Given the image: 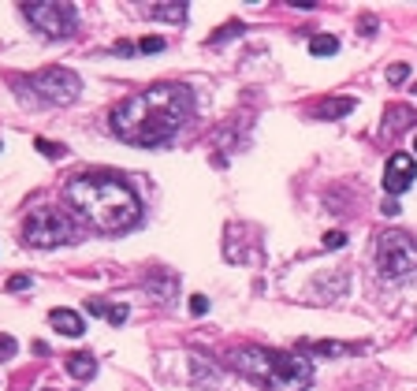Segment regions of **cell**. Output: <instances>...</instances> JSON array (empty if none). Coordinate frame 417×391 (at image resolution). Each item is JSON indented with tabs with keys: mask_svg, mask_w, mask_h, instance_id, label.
Wrapping results in <instances>:
<instances>
[{
	"mask_svg": "<svg viewBox=\"0 0 417 391\" xmlns=\"http://www.w3.org/2000/svg\"><path fill=\"white\" fill-rule=\"evenodd\" d=\"M194 116V94L179 82H156L112 108V135L130 146H161Z\"/></svg>",
	"mask_w": 417,
	"mask_h": 391,
	"instance_id": "obj_1",
	"label": "cell"
},
{
	"mask_svg": "<svg viewBox=\"0 0 417 391\" xmlns=\"http://www.w3.org/2000/svg\"><path fill=\"white\" fill-rule=\"evenodd\" d=\"M63 201L97 231H127L142 216L138 194L116 175H78L63 187Z\"/></svg>",
	"mask_w": 417,
	"mask_h": 391,
	"instance_id": "obj_2",
	"label": "cell"
},
{
	"mask_svg": "<svg viewBox=\"0 0 417 391\" xmlns=\"http://www.w3.org/2000/svg\"><path fill=\"white\" fill-rule=\"evenodd\" d=\"M231 365L242 376L265 391H306L313 380V365L291 350H268V347H239L231 354Z\"/></svg>",
	"mask_w": 417,
	"mask_h": 391,
	"instance_id": "obj_3",
	"label": "cell"
},
{
	"mask_svg": "<svg viewBox=\"0 0 417 391\" xmlns=\"http://www.w3.org/2000/svg\"><path fill=\"white\" fill-rule=\"evenodd\" d=\"M15 94H23L26 104H71L82 94V78L71 68H45L34 75H19L11 78Z\"/></svg>",
	"mask_w": 417,
	"mask_h": 391,
	"instance_id": "obj_4",
	"label": "cell"
},
{
	"mask_svg": "<svg viewBox=\"0 0 417 391\" xmlns=\"http://www.w3.org/2000/svg\"><path fill=\"white\" fill-rule=\"evenodd\" d=\"M376 261H380V272L387 280L410 276V272H417V239L399 228L384 231L380 242H376Z\"/></svg>",
	"mask_w": 417,
	"mask_h": 391,
	"instance_id": "obj_5",
	"label": "cell"
},
{
	"mask_svg": "<svg viewBox=\"0 0 417 391\" xmlns=\"http://www.w3.org/2000/svg\"><path fill=\"white\" fill-rule=\"evenodd\" d=\"M23 15L30 19V26H34V30H42L45 37H68V34H75V26H78L75 4L34 0V4H23Z\"/></svg>",
	"mask_w": 417,
	"mask_h": 391,
	"instance_id": "obj_6",
	"label": "cell"
},
{
	"mask_svg": "<svg viewBox=\"0 0 417 391\" xmlns=\"http://www.w3.org/2000/svg\"><path fill=\"white\" fill-rule=\"evenodd\" d=\"M23 239L30 246H37V250H56V246H63L71 239V224H68V216L52 213V209H42V213L26 216Z\"/></svg>",
	"mask_w": 417,
	"mask_h": 391,
	"instance_id": "obj_7",
	"label": "cell"
},
{
	"mask_svg": "<svg viewBox=\"0 0 417 391\" xmlns=\"http://www.w3.org/2000/svg\"><path fill=\"white\" fill-rule=\"evenodd\" d=\"M417 179V161L410 153H391L387 168H384V190L387 194H402Z\"/></svg>",
	"mask_w": 417,
	"mask_h": 391,
	"instance_id": "obj_8",
	"label": "cell"
},
{
	"mask_svg": "<svg viewBox=\"0 0 417 391\" xmlns=\"http://www.w3.org/2000/svg\"><path fill=\"white\" fill-rule=\"evenodd\" d=\"M49 324H52V328H56V332H63V335H82V328H86V324H82V317H78V313H71V309H52L49 313Z\"/></svg>",
	"mask_w": 417,
	"mask_h": 391,
	"instance_id": "obj_9",
	"label": "cell"
},
{
	"mask_svg": "<svg viewBox=\"0 0 417 391\" xmlns=\"http://www.w3.org/2000/svg\"><path fill=\"white\" fill-rule=\"evenodd\" d=\"M354 108V97H335V101H320L313 116H320V120H339V116H347Z\"/></svg>",
	"mask_w": 417,
	"mask_h": 391,
	"instance_id": "obj_10",
	"label": "cell"
},
{
	"mask_svg": "<svg viewBox=\"0 0 417 391\" xmlns=\"http://www.w3.org/2000/svg\"><path fill=\"white\" fill-rule=\"evenodd\" d=\"M68 373L75 376V380H89V376L97 373L94 354H71V358H68Z\"/></svg>",
	"mask_w": 417,
	"mask_h": 391,
	"instance_id": "obj_11",
	"label": "cell"
},
{
	"mask_svg": "<svg viewBox=\"0 0 417 391\" xmlns=\"http://www.w3.org/2000/svg\"><path fill=\"white\" fill-rule=\"evenodd\" d=\"M149 19H168V23H182L187 19V4H149L146 8Z\"/></svg>",
	"mask_w": 417,
	"mask_h": 391,
	"instance_id": "obj_12",
	"label": "cell"
},
{
	"mask_svg": "<svg viewBox=\"0 0 417 391\" xmlns=\"http://www.w3.org/2000/svg\"><path fill=\"white\" fill-rule=\"evenodd\" d=\"M417 120H413V112L410 108H387V116H384V127L391 130V135H399V130H406V127H413Z\"/></svg>",
	"mask_w": 417,
	"mask_h": 391,
	"instance_id": "obj_13",
	"label": "cell"
},
{
	"mask_svg": "<svg viewBox=\"0 0 417 391\" xmlns=\"http://www.w3.org/2000/svg\"><path fill=\"white\" fill-rule=\"evenodd\" d=\"M89 313H94V317H108L112 324H123V321H127V306L112 309L108 302H89Z\"/></svg>",
	"mask_w": 417,
	"mask_h": 391,
	"instance_id": "obj_14",
	"label": "cell"
},
{
	"mask_svg": "<svg viewBox=\"0 0 417 391\" xmlns=\"http://www.w3.org/2000/svg\"><path fill=\"white\" fill-rule=\"evenodd\" d=\"M309 52H313V56H335L339 42H335V37H328V34H320V37H313V42H309Z\"/></svg>",
	"mask_w": 417,
	"mask_h": 391,
	"instance_id": "obj_15",
	"label": "cell"
},
{
	"mask_svg": "<svg viewBox=\"0 0 417 391\" xmlns=\"http://www.w3.org/2000/svg\"><path fill=\"white\" fill-rule=\"evenodd\" d=\"M406 78H410V63H391V68H387V82H406Z\"/></svg>",
	"mask_w": 417,
	"mask_h": 391,
	"instance_id": "obj_16",
	"label": "cell"
},
{
	"mask_svg": "<svg viewBox=\"0 0 417 391\" xmlns=\"http://www.w3.org/2000/svg\"><path fill=\"white\" fill-rule=\"evenodd\" d=\"M11 354H15V339H11V335H0V361H8Z\"/></svg>",
	"mask_w": 417,
	"mask_h": 391,
	"instance_id": "obj_17",
	"label": "cell"
},
{
	"mask_svg": "<svg viewBox=\"0 0 417 391\" xmlns=\"http://www.w3.org/2000/svg\"><path fill=\"white\" fill-rule=\"evenodd\" d=\"M343 242H347V235H343V231H328V235H324V246H328V250H339Z\"/></svg>",
	"mask_w": 417,
	"mask_h": 391,
	"instance_id": "obj_18",
	"label": "cell"
},
{
	"mask_svg": "<svg viewBox=\"0 0 417 391\" xmlns=\"http://www.w3.org/2000/svg\"><path fill=\"white\" fill-rule=\"evenodd\" d=\"M142 52H161L164 49V42H161V37H142V45H138Z\"/></svg>",
	"mask_w": 417,
	"mask_h": 391,
	"instance_id": "obj_19",
	"label": "cell"
},
{
	"mask_svg": "<svg viewBox=\"0 0 417 391\" xmlns=\"http://www.w3.org/2000/svg\"><path fill=\"white\" fill-rule=\"evenodd\" d=\"M208 309V302H205V294H194L190 298V313H194V317H201V313Z\"/></svg>",
	"mask_w": 417,
	"mask_h": 391,
	"instance_id": "obj_20",
	"label": "cell"
},
{
	"mask_svg": "<svg viewBox=\"0 0 417 391\" xmlns=\"http://www.w3.org/2000/svg\"><path fill=\"white\" fill-rule=\"evenodd\" d=\"M30 287V276H11L8 280V291H26Z\"/></svg>",
	"mask_w": 417,
	"mask_h": 391,
	"instance_id": "obj_21",
	"label": "cell"
},
{
	"mask_svg": "<svg viewBox=\"0 0 417 391\" xmlns=\"http://www.w3.org/2000/svg\"><path fill=\"white\" fill-rule=\"evenodd\" d=\"M37 153H49V156H60V149L52 146V142H45V138H37Z\"/></svg>",
	"mask_w": 417,
	"mask_h": 391,
	"instance_id": "obj_22",
	"label": "cell"
},
{
	"mask_svg": "<svg viewBox=\"0 0 417 391\" xmlns=\"http://www.w3.org/2000/svg\"><path fill=\"white\" fill-rule=\"evenodd\" d=\"M413 94H417V82H413Z\"/></svg>",
	"mask_w": 417,
	"mask_h": 391,
	"instance_id": "obj_23",
	"label": "cell"
},
{
	"mask_svg": "<svg viewBox=\"0 0 417 391\" xmlns=\"http://www.w3.org/2000/svg\"><path fill=\"white\" fill-rule=\"evenodd\" d=\"M413 146H417V142H413Z\"/></svg>",
	"mask_w": 417,
	"mask_h": 391,
	"instance_id": "obj_24",
	"label": "cell"
}]
</instances>
